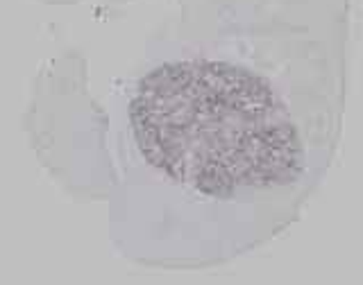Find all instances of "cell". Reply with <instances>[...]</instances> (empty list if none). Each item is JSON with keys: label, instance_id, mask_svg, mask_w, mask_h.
Returning <instances> with one entry per match:
<instances>
[{"label": "cell", "instance_id": "cell-1", "mask_svg": "<svg viewBox=\"0 0 363 285\" xmlns=\"http://www.w3.org/2000/svg\"><path fill=\"white\" fill-rule=\"evenodd\" d=\"M141 152L207 195L291 181L300 145L268 82L227 64H170L147 75L132 107Z\"/></svg>", "mask_w": 363, "mask_h": 285}]
</instances>
